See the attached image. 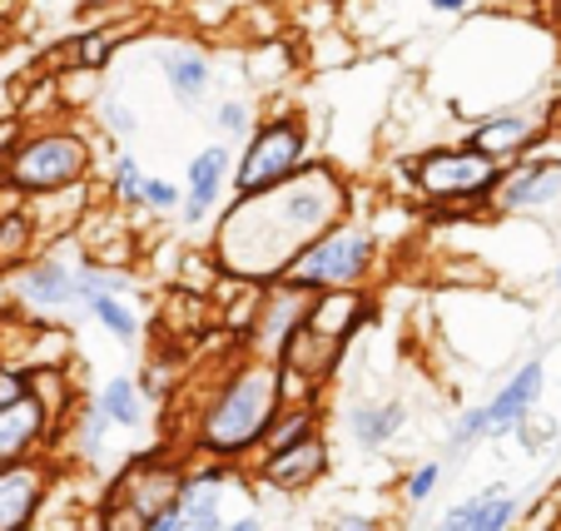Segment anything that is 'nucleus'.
<instances>
[{
	"label": "nucleus",
	"mask_w": 561,
	"mask_h": 531,
	"mask_svg": "<svg viewBox=\"0 0 561 531\" xmlns=\"http://www.w3.org/2000/svg\"><path fill=\"white\" fill-rule=\"evenodd\" d=\"M443 462H417L413 472L403 477V501L408 507H427V501L437 497V487H443Z\"/></svg>",
	"instance_id": "473e14b6"
},
{
	"label": "nucleus",
	"mask_w": 561,
	"mask_h": 531,
	"mask_svg": "<svg viewBox=\"0 0 561 531\" xmlns=\"http://www.w3.org/2000/svg\"><path fill=\"white\" fill-rule=\"evenodd\" d=\"M477 442H488V403H472L457 413V423L447 427V458H462Z\"/></svg>",
	"instance_id": "c85d7f7f"
},
{
	"label": "nucleus",
	"mask_w": 561,
	"mask_h": 531,
	"mask_svg": "<svg viewBox=\"0 0 561 531\" xmlns=\"http://www.w3.org/2000/svg\"><path fill=\"white\" fill-rule=\"evenodd\" d=\"M180 209V184L164 174H145L139 184V213H174Z\"/></svg>",
	"instance_id": "72a5a7b5"
},
{
	"label": "nucleus",
	"mask_w": 561,
	"mask_h": 531,
	"mask_svg": "<svg viewBox=\"0 0 561 531\" xmlns=\"http://www.w3.org/2000/svg\"><path fill=\"white\" fill-rule=\"evenodd\" d=\"M278 407H284V397H278V362L239 353L204 388L199 407H194L190 458H209L244 472L259 458V442H264Z\"/></svg>",
	"instance_id": "f03ea898"
},
{
	"label": "nucleus",
	"mask_w": 561,
	"mask_h": 531,
	"mask_svg": "<svg viewBox=\"0 0 561 531\" xmlns=\"http://www.w3.org/2000/svg\"><path fill=\"white\" fill-rule=\"evenodd\" d=\"M95 115H100V125H105V135H115V139H135L139 135V115L125 105V95H115V90H100Z\"/></svg>",
	"instance_id": "7c9ffc66"
},
{
	"label": "nucleus",
	"mask_w": 561,
	"mask_h": 531,
	"mask_svg": "<svg viewBox=\"0 0 561 531\" xmlns=\"http://www.w3.org/2000/svg\"><path fill=\"white\" fill-rule=\"evenodd\" d=\"M254 119H259V100L254 95H219V105H214V139L239 145V139L254 129Z\"/></svg>",
	"instance_id": "bb28decb"
},
{
	"label": "nucleus",
	"mask_w": 561,
	"mask_h": 531,
	"mask_svg": "<svg viewBox=\"0 0 561 531\" xmlns=\"http://www.w3.org/2000/svg\"><path fill=\"white\" fill-rule=\"evenodd\" d=\"M541 393H547V358H527L507 372V383L488 397V442H502V437L517 432V423H527L541 407Z\"/></svg>",
	"instance_id": "f3484780"
},
{
	"label": "nucleus",
	"mask_w": 561,
	"mask_h": 531,
	"mask_svg": "<svg viewBox=\"0 0 561 531\" xmlns=\"http://www.w3.org/2000/svg\"><path fill=\"white\" fill-rule=\"evenodd\" d=\"M329 531H382V521L368 517V511H339V517L329 521Z\"/></svg>",
	"instance_id": "c9c22d12"
},
{
	"label": "nucleus",
	"mask_w": 561,
	"mask_h": 531,
	"mask_svg": "<svg viewBox=\"0 0 561 531\" xmlns=\"http://www.w3.org/2000/svg\"><path fill=\"white\" fill-rule=\"evenodd\" d=\"M85 313L110 333V338L119 343V348H129V353L139 348V313L129 309L125 293H100V298H90Z\"/></svg>",
	"instance_id": "b1692460"
},
{
	"label": "nucleus",
	"mask_w": 561,
	"mask_h": 531,
	"mask_svg": "<svg viewBox=\"0 0 561 531\" xmlns=\"http://www.w3.org/2000/svg\"><path fill=\"white\" fill-rule=\"evenodd\" d=\"M65 427H70V437H75V458L80 462H100L105 458V442H110V417L100 413L95 403H80L70 417H65Z\"/></svg>",
	"instance_id": "393cba45"
},
{
	"label": "nucleus",
	"mask_w": 561,
	"mask_h": 531,
	"mask_svg": "<svg viewBox=\"0 0 561 531\" xmlns=\"http://www.w3.org/2000/svg\"><path fill=\"white\" fill-rule=\"evenodd\" d=\"M547 109H551V129L561 135V95H551V105H547Z\"/></svg>",
	"instance_id": "ea45409f"
},
{
	"label": "nucleus",
	"mask_w": 561,
	"mask_h": 531,
	"mask_svg": "<svg viewBox=\"0 0 561 531\" xmlns=\"http://www.w3.org/2000/svg\"><path fill=\"white\" fill-rule=\"evenodd\" d=\"M41 219H35V204L25 199H5L0 209V274H15L25 258L41 249Z\"/></svg>",
	"instance_id": "412c9836"
},
{
	"label": "nucleus",
	"mask_w": 561,
	"mask_h": 531,
	"mask_svg": "<svg viewBox=\"0 0 561 531\" xmlns=\"http://www.w3.org/2000/svg\"><path fill=\"white\" fill-rule=\"evenodd\" d=\"M11 135H15V125H0V154H5V145H11Z\"/></svg>",
	"instance_id": "a19ab883"
},
{
	"label": "nucleus",
	"mask_w": 561,
	"mask_h": 531,
	"mask_svg": "<svg viewBox=\"0 0 561 531\" xmlns=\"http://www.w3.org/2000/svg\"><path fill=\"white\" fill-rule=\"evenodd\" d=\"M95 531H149V521L139 511H129L125 501L105 497L100 501V517H95Z\"/></svg>",
	"instance_id": "f704fd0d"
},
{
	"label": "nucleus",
	"mask_w": 561,
	"mask_h": 531,
	"mask_svg": "<svg viewBox=\"0 0 561 531\" xmlns=\"http://www.w3.org/2000/svg\"><path fill=\"white\" fill-rule=\"evenodd\" d=\"M541 11H547V25L561 35V0H541Z\"/></svg>",
	"instance_id": "58836bf2"
},
{
	"label": "nucleus",
	"mask_w": 561,
	"mask_h": 531,
	"mask_svg": "<svg viewBox=\"0 0 561 531\" xmlns=\"http://www.w3.org/2000/svg\"><path fill=\"white\" fill-rule=\"evenodd\" d=\"M224 531H264V517H259V511H244V517L224 521Z\"/></svg>",
	"instance_id": "e433bc0d"
},
{
	"label": "nucleus",
	"mask_w": 561,
	"mask_h": 531,
	"mask_svg": "<svg viewBox=\"0 0 561 531\" xmlns=\"http://www.w3.org/2000/svg\"><path fill=\"white\" fill-rule=\"evenodd\" d=\"M298 55H294V45L288 41H259V45H249V55H244V70H249V85H259V90H274V85H284L288 74H298Z\"/></svg>",
	"instance_id": "5701e85b"
},
{
	"label": "nucleus",
	"mask_w": 561,
	"mask_h": 531,
	"mask_svg": "<svg viewBox=\"0 0 561 531\" xmlns=\"http://www.w3.org/2000/svg\"><path fill=\"white\" fill-rule=\"evenodd\" d=\"M353 213V184L329 160H308L294 180L249 199H229L214 219L209 258L219 278L233 284H274L288 258Z\"/></svg>",
	"instance_id": "f257e3e1"
},
{
	"label": "nucleus",
	"mask_w": 561,
	"mask_h": 531,
	"mask_svg": "<svg viewBox=\"0 0 561 531\" xmlns=\"http://www.w3.org/2000/svg\"><path fill=\"white\" fill-rule=\"evenodd\" d=\"M329 472H333V447H329V432H323V427L298 437V442H288V447H268V452H259V458L249 462V477L274 487V492H288V497L313 492Z\"/></svg>",
	"instance_id": "f8f14e48"
},
{
	"label": "nucleus",
	"mask_w": 561,
	"mask_h": 531,
	"mask_svg": "<svg viewBox=\"0 0 561 531\" xmlns=\"http://www.w3.org/2000/svg\"><path fill=\"white\" fill-rule=\"evenodd\" d=\"M110 199L119 204V209H139V184H145V170H139V160L129 154V149H119L115 160H110Z\"/></svg>",
	"instance_id": "cd10ccee"
},
{
	"label": "nucleus",
	"mask_w": 561,
	"mask_h": 531,
	"mask_svg": "<svg viewBox=\"0 0 561 531\" xmlns=\"http://www.w3.org/2000/svg\"><path fill=\"white\" fill-rule=\"evenodd\" d=\"M184 467H190V458H184V452H164V447H154V452H139V458H129L125 467H119V477L110 482L105 497L125 501L129 511H139L145 521H154L159 511L180 497Z\"/></svg>",
	"instance_id": "9d476101"
},
{
	"label": "nucleus",
	"mask_w": 561,
	"mask_h": 531,
	"mask_svg": "<svg viewBox=\"0 0 561 531\" xmlns=\"http://www.w3.org/2000/svg\"><path fill=\"white\" fill-rule=\"evenodd\" d=\"M154 65H159V74H164V85H170L174 105H184V109H199L214 85V74H219V65H214V55L204 50V45H184V41L164 45V50L154 55Z\"/></svg>",
	"instance_id": "a211bd4d"
},
{
	"label": "nucleus",
	"mask_w": 561,
	"mask_h": 531,
	"mask_svg": "<svg viewBox=\"0 0 561 531\" xmlns=\"http://www.w3.org/2000/svg\"><path fill=\"white\" fill-rule=\"evenodd\" d=\"M229 174H233V145L229 139H209L204 149H194L184 164L180 184V223L184 229H204L219 219V209L229 204Z\"/></svg>",
	"instance_id": "9b49d317"
},
{
	"label": "nucleus",
	"mask_w": 561,
	"mask_h": 531,
	"mask_svg": "<svg viewBox=\"0 0 561 531\" xmlns=\"http://www.w3.org/2000/svg\"><path fill=\"white\" fill-rule=\"evenodd\" d=\"M135 35H139V21H129V25H90V31H80L70 45H65V65L80 70V74H105L110 65H115V55L125 50Z\"/></svg>",
	"instance_id": "aec40b11"
},
{
	"label": "nucleus",
	"mask_w": 561,
	"mask_h": 531,
	"mask_svg": "<svg viewBox=\"0 0 561 531\" xmlns=\"http://www.w3.org/2000/svg\"><path fill=\"white\" fill-rule=\"evenodd\" d=\"M551 204H561V160L547 154H527V160L507 164L492 189V209L517 219V213H547Z\"/></svg>",
	"instance_id": "4468645a"
},
{
	"label": "nucleus",
	"mask_w": 561,
	"mask_h": 531,
	"mask_svg": "<svg viewBox=\"0 0 561 531\" xmlns=\"http://www.w3.org/2000/svg\"><path fill=\"white\" fill-rule=\"evenodd\" d=\"M119 0H75V11L80 15H95V11H115Z\"/></svg>",
	"instance_id": "4c0bfd02"
},
{
	"label": "nucleus",
	"mask_w": 561,
	"mask_h": 531,
	"mask_svg": "<svg viewBox=\"0 0 561 531\" xmlns=\"http://www.w3.org/2000/svg\"><path fill=\"white\" fill-rule=\"evenodd\" d=\"M50 442H60V423H55V413L31 383L21 393L0 397V462L45 458Z\"/></svg>",
	"instance_id": "ddd939ff"
},
{
	"label": "nucleus",
	"mask_w": 561,
	"mask_h": 531,
	"mask_svg": "<svg viewBox=\"0 0 561 531\" xmlns=\"http://www.w3.org/2000/svg\"><path fill=\"white\" fill-rule=\"evenodd\" d=\"M378 319V303H373L368 288H333V293H313L308 303V319L298 328V338L288 343V353L278 362L308 372L318 383H333V372L343 368L348 348L358 343V333Z\"/></svg>",
	"instance_id": "423d86ee"
},
{
	"label": "nucleus",
	"mask_w": 561,
	"mask_h": 531,
	"mask_svg": "<svg viewBox=\"0 0 561 531\" xmlns=\"http://www.w3.org/2000/svg\"><path fill=\"white\" fill-rule=\"evenodd\" d=\"M90 403L110 417V427H115V432H139V427L149 423V397L139 393V383L129 378V372L105 378V383H100V393L90 397Z\"/></svg>",
	"instance_id": "4be33fe9"
},
{
	"label": "nucleus",
	"mask_w": 561,
	"mask_h": 531,
	"mask_svg": "<svg viewBox=\"0 0 561 531\" xmlns=\"http://www.w3.org/2000/svg\"><path fill=\"white\" fill-rule=\"evenodd\" d=\"M557 427H561V423H557Z\"/></svg>",
	"instance_id": "c03bdc74"
},
{
	"label": "nucleus",
	"mask_w": 561,
	"mask_h": 531,
	"mask_svg": "<svg viewBox=\"0 0 561 531\" xmlns=\"http://www.w3.org/2000/svg\"><path fill=\"white\" fill-rule=\"evenodd\" d=\"M11 298L15 303H25L31 313H70V309H80V298H75V258L41 254V249H35V254L11 274Z\"/></svg>",
	"instance_id": "dca6fc26"
},
{
	"label": "nucleus",
	"mask_w": 561,
	"mask_h": 531,
	"mask_svg": "<svg viewBox=\"0 0 561 531\" xmlns=\"http://www.w3.org/2000/svg\"><path fill=\"white\" fill-rule=\"evenodd\" d=\"M50 487H55L50 458L0 462V531H35V517L45 511Z\"/></svg>",
	"instance_id": "2eb2a0df"
},
{
	"label": "nucleus",
	"mask_w": 561,
	"mask_h": 531,
	"mask_svg": "<svg viewBox=\"0 0 561 531\" xmlns=\"http://www.w3.org/2000/svg\"><path fill=\"white\" fill-rule=\"evenodd\" d=\"M403 180L427 209H488L492 189L502 180V164L482 160L477 149L457 145H433L413 160H403Z\"/></svg>",
	"instance_id": "0eeeda50"
},
{
	"label": "nucleus",
	"mask_w": 561,
	"mask_h": 531,
	"mask_svg": "<svg viewBox=\"0 0 561 531\" xmlns=\"http://www.w3.org/2000/svg\"><path fill=\"white\" fill-rule=\"evenodd\" d=\"M551 105V100H547ZM547 105H531V100H512V105H492V109H482V115L467 125V135H462V145L467 149H477L482 160H492V164H517V160H527V154H541L547 149V139L557 135L551 129V109Z\"/></svg>",
	"instance_id": "6e6552de"
},
{
	"label": "nucleus",
	"mask_w": 561,
	"mask_h": 531,
	"mask_svg": "<svg viewBox=\"0 0 561 531\" xmlns=\"http://www.w3.org/2000/svg\"><path fill=\"white\" fill-rule=\"evenodd\" d=\"M318 427H323V403H313V407H278L274 423H268V432H264V442H259V452H268V447H288V442H298V437L318 432Z\"/></svg>",
	"instance_id": "a878e982"
},
{
	"label": "nucleus",
	"mask_w": 561,
	"mask_h": 531,
	"mask_svg": "<svg viewBox=\"0 0 561 531\" xmlns=\"http://www.w3.org/2000/svg\"><path fill=\"white\" fill-rule=\"evenodd\" d=\"M502 487H507V482H488V487H477L472 497L453 501V507H447L443 517H437V521H433V527H427V531H467V527H472V517H477V511H482V507H488V501L497 497Z\"/></svg>",
	"instance_id": "c756f323"
},
{
	"label": "nucleus",
	"mask_w": 561,
	"mask_h": 531,
	"mask_svg": "<svg viewBox=\"0 0 561 531\" xmlns=\"http://www.w3.org/2000/svg\"><path fill=\"white\" fill-rule=\"evenodd\" d=\"M313 160V125L298 105H278L254 119L239 145H233V174H229V199H249L274 184L294 180L304 164Z\"/></svg>",
	"instance_id": "20e7f679"
},
{
	"label": "nucleus",
	"mask_w": 561,
	"mask_h": 531,
	"mask_svg": "<svg viewBox=\"0 0 561 531\" xmlns=\"http://www.w3.org/2000/svg\"><path fill=\"white\" fill-rule=\"evenodd\" d=\"M551 278H557V293H561V264H557V274H551Z\"/></svg>",
	"instance_id": "79ce46f5"
},
{
	"label": "nucleus",
	"mask_w": 561,
	"mask_h": 531,
	"mask_svg": "<svg viewBox=\"0 0 561 531\" xmlns=\"http://www.w3.org/2000/svg\"><path fill=\"white\" fill-rule=\"evenodd\" d=\"M382 268V234L363 219H339L318 239H308L278 278L308 293H333V288H368Z\"/></svg>",
	"instance_id": "39448f33"
},
{
	"label": "nucleus",
	"mask_w": 561,
	"mask_h": 531,
	"mask_svg": "<svg viewBox=\"0 0 561 531\" xmlns=\"http://www.w3.org/2000/svg\"><path fill=\"white\" fill-rule=\"evenodd\" d=\"M343 432L363 447V452H382L388 442L408 432V403L403 397H363V403H348L343 413Z\"/></svg>",
	"instance_id": "6ab92c4d"
},
{
	"label": "nucleus",
	"mask_w": 561,
	"mask_h": 531,
	"mask_svg": "<svg viewBox=\"0 0 561 531\" xmlns=\"http://www.w3.org/2000/svg\"><path fill=\"white\" fill-rule=\"evenodd\" d=\"M333 5H339V0H333Z\"/></svg>",
	"instance_id": "37998d69"
},
{
	"label": "nucleus",
	"mask_w": 561,
	"mask_h": 531,
	"mask_svg": "<svg viewBox=\"0 0 561 531\" xmlns=\"http://www.w3.org/2000/svg\"><path fill=\"white\" fill-rule=\"evenodd\" d=\"M90 174H95V139L75 119L15 125L11 145L0 154V194L25 204L80 189V184H90Z\"/></svg>",
	"instance_id": "7ed1b4c3"
},
{
	"label": "nucleus",
	"mask_w": 561,
	"mask_h": 531,
	"mask_svg": "<svg viewBox=\"0 0 561 531\" xmlns=\"http://www.w3.org/2000/svg\"><path fill=\"white\" fill-rule=\"evenodd\" d=\"M517 511H522V497L512 487H502L497 497L488 501V507L477 511L467 531H512V527H517Z\"/></svg>",
	"instance_id": "2f4dec72"
},
{
	"label": "nucleus",
	"mask_w": 561,
	"mask_h": 531,
	"mask_svg": "<svg viewBox=\"0 0 561 531\" xmlns=\"http://www.w3.org/2000/svg\"><path fill=\"white\" fill-rule=\"evenodd\" d=\"M308 303H313V293H308V288L284 284V278L259 284L254 303H249V319H244V328H239V353L264 358V362H278L288 353V343L298 338V328H304Z\"/></svg>",
	"instance_id": "1a4fd4ad"
}]
</instances>
